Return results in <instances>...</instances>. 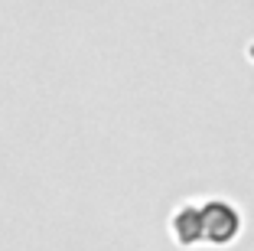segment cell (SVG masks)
Wrapping results in <instances>:
<instances>
[{
  "label": "cell",
  "instance_id": "cell-1",
  "mask_svg": "<svg viewBox=\"0 0 254 251\" xmlns=\"http://www.w3.org/2000/svg\"><path fill=\"white\" fill-rule=\"evenodd\" d=\"M202 232L212 245L235 242V235L241 232V212L225 199H209L202 206Z\"/></svg>",
  "mask_w": 254,
  "mask_h": 251
},
{
  "label": "cell",
  "instance_id": "cell-2",
  "mask_svg": "<svg viewBox=\"0 0 254 251\" xmlns=\"http://www.w3.org/2000/svg\"><path fill=\"white\" fill-rule=\"evenodd\" d=\"M173 235L180 245H195L205 242V232H202V206L195 202H186L173 212Z\"/></svg>",
  "mask_w": 254,
  "mask_h": 251
}]
</instances>
